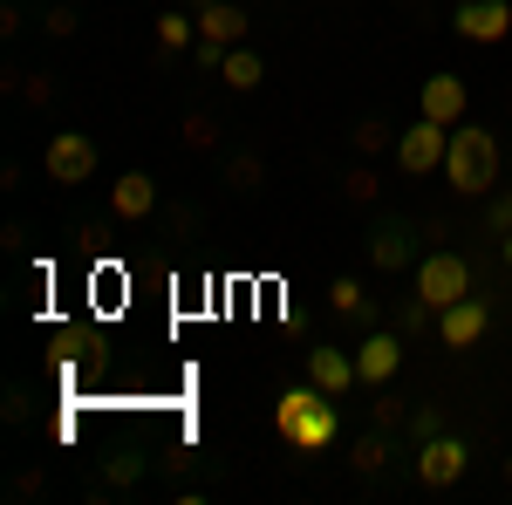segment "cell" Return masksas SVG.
I'll return each instance as SVG.
<instances>
[{
	"label": "cell",
	"instance_id": "cell-1",
	"mask_svg": "<svg viewBox=\"0 0 512 505\" xmlns=\"http://www.w3.org/2000/svg\"><path fill=\"white\" fill-rule=\"evenodd\" d=\"M506 171V137L485 130V123H451V151H444V185L458 198H485Z\"/></svg>",
	"mask_w": 512,
	"mask_h": 505
},
{
	"label": "cell",
	"instance_id": "cell-2",
	"mask_svg": "<svg viewBox=\"0 0 512 505\" xmlns=\"http://www.w3.org/2000/svg\"><path fill=\"white\" fill-rule=\"evenodd\" d=\"M362 253H369V267L376 273H410L424 253H431V239H424V219L417 212H369V233H362Z\"/></svg>",
	"mask_w": 512,
	"mask_h": 505
},
{
	"label": "cell",
	"instance_id": "cell-3",
	"mask_svg": "<svg viewBox=\"0 0 512 505\" xmlns=\"http://www.w3.org/2000/svg\"><path fill=\"white\" fill-rule=\"evenodd\" d=\"M349 471L369 485V492H390L396 478L410 485V444H403V430H376L362 424V437L349 444Z\"/></svg>",
	"mask_w": 512,
	"mask_h": 505
},
{
	"label": "cell",
	"instance_id": "cell-4",
	"mask_svg": "<svg viewBox=\"0 0 512 505\" xmlns=\"http://www.w3.org/2000/svg\"><path fill=\"white\" fill-rule=\"evenodd\" d=\"M465 471H472V444H465L458 430H437L431 444L410 451V485H417V492H451Z\"/></svg>",
	"mask_w": 512,
	"mask_h": 505
},
{
	"label": "cell",
	"instance_id": "cell-5",
	"mask_svg": "<svg viewBox=\"0 0 512 505\" xmlns=\"http://www.w3.org/2000/svg\"><path fill=\"white\" fill-rule=\"evenodd\" d=\"M158 471V444H117L103 465H96V478L82 485V499L89 505H103V499H130L144 478Z\"/></svg>",
	"mask_w": 512,
	"mask_h": 505
},
{
	"label": "cell",
	"instance_id": "cell-6",
	"mask_svg": "<svg viewBox=\"0 0 512 505\" xmlns=\"http://www.w3.org/2000/svg\"><path fill=\"white\" fill-rule=\"evenodd\" d=\"M267 178H274V164H267V151H260L253 137H233V144L219 151V171H212V185L233 198V205L267 198Z\"/></svg>",
	"mask_w": 512,
	"mask_h": 505
},
{
	"label": "cell",
	"instance_id": "cell-7",
	"mask_svg": "<svg viewBox=\"0 0 512 505\" xmlns=\"http://www.w3.org/2000/svg\"><path fill=\"white\" fill-rule=\"evenodd\" d=\"M96 164H103V144L89 137V130H55L48 144H41V178L48 185H89L96 178Z\"/></svg>",
	"mask_w": 512,
	"mask_h": 505
},
{
	"label": "cell",
	"instance_id": "cell-8",
	"mask_svg": "<svg viewBox=\"0 0 512 505\" xmlns=\"http://www.w3.org/2000/svg\"><path fill=\"white\" fill-rule=\"evenodd\" d=\"M410 280H417V294L444 314L451 301H465V294H472V260H465L458 246H431V253L410 267Z\"/></svg>",
	"mask_w": 512,
	"mask_h": 505
},
{
	"label": "cell",
	"instance_id": "cell-9",
	"mask_svg": "<svg viewBox=\"0 0 512 505\" xmlns=\"http://www.w3.org/2000/svg\"><path fill=\"white\" fill-rule=\"evenodd\" d=\"M444 151H451V123L417 110V123L396 137V171L403 178H444Z\"/></svg>",
	"mask_w": 512,
	"mask_h": 505
},
{
	"label": "cell",
	"instance_id": "cell-10",
	"mask_svg": "<svg viewBox=\"0 0 512 505\" xmlns=\"http://www.w3.org/2000/svg\"><path fill=\"white\" fill-rule=\"evenodd\" d=\"M451 35L472 41V48L506 41L512 35V0H458V7H451Z\"/></svg>",
	"mask_w": 512,
	"mask_h": 505
},
{
	"label": "cell",
	"instance_id": "cell-11",
	"mask_svg": "<svg viewBox=\"0 0 512 505\" xmlns=\"http://www.w3.org/2000/svg\"><path fill=\"white\" fill-rule=\"evenodd\" d=\"M328 308H335V321H342L349 335H369V328H383V321H390L383 301H376L355 273H335V280H328Z\"/></svg>",
	"mask_w": 512,
	"mask_h": 505
},
{
	"label": "cell",
	"instance_id": "cell-12",
	"mask_svg": "<svg viewBox=\"0 0 512 505\" xmlns=\"http://www.w3.org/2000/svg\"><path fill=\"white\" fill-rule=\"evenodd\" d=\"M396 369H403V335H396L390 321L369 328V335H355V376H362V389L396 383Z\"/></svg>",
	"mask_w": 512,
	"mask_h": 505
},
{
	"label": "cell",
	"instance_id": "cell-13",
	"mask_svg": "<svg viewBox=\"0 0 512 505\" xmlns=\"http://www.w3.org/2000/svg\"><path fill=\"white\" fill-rule=\"evenodd\" d=\"M485 328H492V301L485 294H465V301H451L437 314V342L444 349H472V342H485Z\"/></svg>",
	"mask_w": 512,
	"mask_h": 505
},
{
	"label": "cell",
	"instance_id": "cell-14",
	"mask_svg": "<svg viewBox=\"0 0 512 505\" xmlns=\"http://www.w3.org/2000/svg\"><path fill=\"white\" fill-rule=\"evenodd\" d=\"M158 205H164V192H158V178H151V171H123L117 185H110V212H117L123 226H151V219H158Z\"/></svg>",
	"mask_w": 512,
	"mask_h": 505
},
{
	"label": "cell",
	"instance_id": "cell-15",
	"mask_svg": "<svg viewBox=\"0 0 512 505\" xmlns=\"http://www.w3.org/2000/svg\"><path fill=\"white\" fill-rule=\"evenodd\" d=\"M308 383H315L321 396H335V403H342V396H355V389H362L355 355L335 349V342H315V349H308Z\"/></svg>",
	"mask_w": 512,
	"mask_h": 505
},
{
	"label": "cell",
	"instance_id": "cell-16",
	"mask_svg": "<svg viewBox=\"0 0 512 505\" xmlns=\"http://www.w3.org/2000/svg\"><path fill=\"white\" fill-rule=\"evenodd\" d=\"M417 110L437 117V123H465L472 117V89H465V76L437 69V76H424V89H417Z\"/></svg>",
	"mask_w": 512,
	"mask_h": 505
},
{
	"label": "cell",
	"instance_id": "cell-17",
	"mask_svg": "<svg viewBox=\"0 0 512 505\" xmlns=\"http://www.w3.org/2000/svg\"><path fill=\"white\" fill-rule=\"evenodd\" d=\"M0 89L21 103V110H48L55 96H62V82H55V69H21V62H7L0 69Z\"/></svg>",
	"mask_w": 512,
	"mask_h": 505
},
{
	"label": "cell",
	"instance_id": "cell-18",
	"mask_svg": "<svg viewBox=\"0 0 512 505\" xmlns=\"http://www.w3.org/2000/svg\"><path fill=\"white\" fill-rule=\"evenodd\" d=\"M233 137H226V117L219 110H185L178 117V151L185 157H205V151H226Z\"/></svg>",
	"mask_w": 512,
	"mask_h": 505
},
{
	"label": "cell",
	"instance_id": "cell-19",
	"mask_svg": "<svg viewBox=\"0 0 512 505\" xmlns=\"http://www.w3.org/2000/svg\"><path fill=\"white\" fill-rule=\"evenodd\" d=\"M151 233H158L164 246H185V239L205 233V205H198V198H164L158 219H151Z\"/></svg>",
	"mask_w": 512,
	"mask_h": 505
},
{
	"label": "cell",
	"instance_id": "cell-20",
	"mask_svg": "<svg viewBox=\"0 0 512 505\" xmlns=\"http://www.w3.org/2000/svg\"><path fill=\"white\" fill-rule=\"evenodd\" d=\"M246 35H253V14H246L239 0H219V7H205V14H198V41H219V48H239Z\"/></svg>",
	"mask_w": 512,
	"mask_h": 505
},
{
	"label": "cell",
	"instance_id": "cell-21",
	"mask_svg": "<svg viewBox=\"0 0 512 505\" xmlns=\"http://www.w3.org/2000/svg\"><path fill=\"white\" fill-rule=\"evenodd\" d=\"M219 82H226L233 96H253V89L267 82V55H260L253 41H239V48H226V62H219Z\"/></svg>",
	"mask_w": 512,
	"mask_h": 505
},
{
	"label": "cell",
	"instance_id": "cell-22",
	"mask_svg": "<svg viewBox=\"0 0 512 505\" xmlns=\"http://www.w3.org/2000/svg\"><path fill=\"white\" fill-rule=\"evenodd\" d=\"M198 48V14L192 7H164L158 14V62H178Z\"/></svg>",
	"mask_w": 512,
	"mask_h": 505
},
{
	"label": "cell",
	"instance_id": "cell-23",
	"mask_svg": "<svg viewBox=\"0 0 512 505\" xmlns=\"http://www.w3.org/2000/svg\"><path fill=\"white\" fill-rule=\"evenodd\" d=\"M335 430H342V410H335V396H321L315 410L301 417V430L287 437V451H328V444H335Z\"/></svg>",
	"mask_w": 512,
	"mask_h": 505
},
{
	"label": "cell",
	"instance_id": "cell-24",
	"mask_svg": "<svg viewBox=\"0 0 512 505\" xmlns=\"http://www.w3.org/2000/svg\"><path fill=\"white\" fill-rule=\"evenodd\" d=\"M396 137H403V130H396L390 117H355L349 123V157H369V164H376V157H396Z\"/></svg>",
	"mask_w": 512,
	"mask_h": 505
},
{
	"label": "cell",
	"instance_id": "cell-25",
	"mask_svg": "<svg viewBox=\"0 0 512 505\" xmlns=\"http://www.w3.org/2000/svg\"><path fill=\"white\" fill-rule=\"evenodd\" d=\"M335 198H342V205H355V212H376V198H383V178H376V164H369V157H355L349 171L335 178Z\"/></svg>",
	"mask_w": 512,
	"mask_h": 505
},
{
	"label": "cell",
	"instance_id": "cell-26",
	"mask_svg": "<svg viewBox=\"0 0 512 505\" xmlns=\"http://www.w3.org/2000/svg\"><path fill=\"white\" fill-rule=\"evenodd\" d=\"M315 403H321V389H315V383H294V389H280V396H274V437H280V444L301 430V417H308Z\"/></svg>",
	"mask_w": 512,
	"mask_h": 505
},
{
	"label": "cell",
	"instance_id": "cell-27",
	"mask_svg": "<svg viewBox=\"0 0 512 505\" xmlns=\"http://www.w3.org/2000/svg\"><path fill=\"white\" fill-rule=\"evenodd\" d=\"M48 492H55L48 465H14L7 478H0V499H7V505H41Z\"/></svg>",
	"mask_w": 512,
	"mask_h": 505
},
{
	"label": "cell",
	"instance_id": "cell-28",
	"mask_svg": "<svg viewBox=\"0 0 512 505\" xmlns=\"http://www.w3.org/2000/svg\"><path fill=\"white\" fill-rule=\"evenodd\" d=\"M410 410H417V396H403L396 383L369 389V424H376V430H403V424H410Z\"/></svg>",
	"mask_w": 512,
	"mask_h": 505
},
{
	"label": "cell",
	"instance_id": "cell-29",
	"mask_svg": "<svg viewBox=\"0 0 512 505\" xmlns=\"http://www.w3.org/2000/svg\"><path fill=\"white\" fill-rule=\"evenodd\" d=\"M512 233V185H492V192L478 198V226L472 239H506Z\"/></svg>",
	"mask_w": 512,
	"mask_h": 505
},
{
	"label": "cell",
	"instance_id": "cell-30",
	"mask_svg": "<svg viewBox=\"0 0 512 505\" xmlns=\"http://www.w3.org/2000/svg\"><path fill=\"white\" fill-rule=\"evenodd\" d=\"M390 328L403 335V342H417V335H431V328H437V308L424 301V294H417V287H410V294H403V301L390 308Z\"/></svg>",
	"mask_w": 512,
	"mask_h": 505
},
{
	"label": "cell",
	"instance_id": "cell-31",
	"mask_svg": "<svg viewBox=\"0 0 512 505\" xmlns=\"http://www.w3.org/2000/svg\"><path fill=\"white\" fill-rule=\"evenodd\" d=\"M35 28H41V41H76L82 35V7L76 0H41Z\"/></svg>",
	"mask_w": 512,
	"mask_h": 505
},
{
	"label": "cell",
	"instance_id": "cell-32",
	"mask_svg": "<svg viewBox=\"0 0 512 505\" xmlns=\"http://www.w3.org/2000/svg\"><path fill=\"white\" fill-rule=\"evenodd\" d=\"M35 403H41L35 383H21V376H14V383L0 389V424H7V430H28V424H35Z\"/></svg>",
	"mask_w": 512,
	"mask_h": 505
},
{
	"label": "cell",
	"instance_id": "cell-33",
	"mask_svg": "<svg viewBox=\"0 0 512 505\" xmlns=\"http://www.w3.org/2000/svg\"><path fill=\"white\" fill-rule=\"evenodd\" d=\"M437 430H451V424H444V410H437V403H417V410H410V424H403V444L417 451V444H431Z\"/></svg>",
	"mask_w": 512,
	"mask_h": 505
},
{
	"label": "cell",
	"instance_id": "cell-34",
	"mask_svg": "<svg viewBox=\"0 0 512 505\" xmlns=\"http://www.w3.org/2000/svg\"><path fill=\"white\" fill-rule=\"evenodd\" d=\"M28 35V0H0V41Z\"/></svg>",
	"mask_w": 512,
	"mask_h": 505
},
{
	"label": "cell",
	"instance_id": "cell-35",
	"mask_svg": "<svg viewBox=\"0 0 512 505\" xmlns=\"http://www.w3.org/2000/svg\"><path fill=\"white\" fill-rule=\"evenodd\" d=\"M192 62H198V76H219V62H226V48H219V41H198V48H192Z\"/></svg>",
	"mask_w": 512,
	"mask_h": 505
},
{
	"label": "cell",
	"instance_id": "cell-36",
	"mask_svg": "<svg viewBox=\"0 0 512 505\" xmlns=\"http://www.w3.org/2000/svg\"><path fill=\"white\" fill-rule=\"evenodd\" d=\"M0 253H28V226H21V219L0 226Z\"/></svg>",
	"mask_w": 512,
	"mask_h": 505
},
{
	"label": "cell",
	"instance_id": "cell-37",
	"mask_svg": "<svg viewBox=\"0 0 512 505\" xmlns=\"http://www.w3.org/2000/svg\"><path fill=\"white\" fill-rule=\"evenodd\" d=\"M417 219H424V239H431V246L451 239V219H444V212H417Z\"/></svg>",
	"mask_w": 512,
	"mask_h": 505
},
{
	"label": "cell",
	"instance_id": "cell-38",
	"mask_svg": "<svg viewBox=\"0 0 512 505\" xmlns=\"http://www.w3.org/2000/svg\"><path fill=\"white\" fill-rule=\"evenodd\" d=\"M21 178H28V164H21V157H7V164H0V192H21Z\"/></svg>",
	"mask_w": 512,
	"mask_h": 505
},
{
	"label": "cell",
	"instance_id": "cell-39",
	"mask_svg": "<svg viewBox=\"0 0 512 505\" xmlns=\"http://www.w3.org/2000/svg\"><path fill=\"white\" fill-rule=\"evenodd\" d=\"M178 7H192V14H205V7H219V0H178Z\"/></svg>",
	"mask_w": 512,
	"mask_h": 505
},
{
	"label": "cell",
	"instance_id": "cell-40",
	"mask_svg": "<svg viewBox=\"0 0 512 505\" xmlns=\"http://www.w3.org/2000/svg\"><path fill=\"white\" fill-rule=\"evenodd\" d=\"M499 260H506V267H512V233H506V239H499Z\"/></svg>",
	"mask_w": 512,
	"mask_h": 505
},
{
	"label": "cell",
	"instance_id": "cell-41",
	"mask_svg": "<svg viewBox=\"0 0 512 505\" xmlns=\"http://www.w3.org/2000/svg\"><path fill=\"white\" fill-rule=\"evenodd\" d=\"M506 492H512V451H506Z\"/></svg>",
	"mask_w": 512,
	"mask_h": 505
},
{
	"label": "cell",
	"instance_id": "cell-42",
	"mask_svg": "<svg viewBox=\"0 0 512 505\" xmlns=\"http://www.w3.org/2000/svg\"><path fill=\"white\" fill-rule=\"evenodd\" d=\"M506 164H512V130H506Z\"/></svg>",
	"mask_w": 512,
	"mask_h": 505
}]
</instances>
